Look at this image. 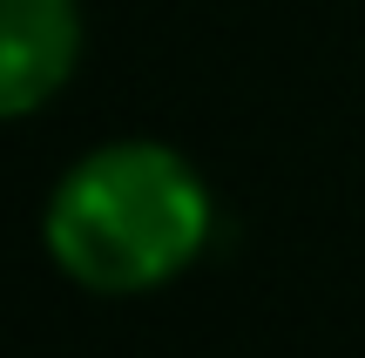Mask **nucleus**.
<instances>
[{"label":"nucleus","mask_w":365,"mask_h":358,"mask_svg":"<svg viewBox=\"0 0 365 358\" xmlns=\"http://www.w3.org/2000/svg\"><path fill=\"white\" fill-rule=\"evenodd\" d=\"M217 210L210 189L163 142H102L54 183L41 243L48 257L102 298H135L182 278L203 257Z\"/></svg>","instance_id":"nucleus-1"},{"label":"nucleus","mask_w":365,"mask_h":358,"mask_svg":"<svg viewBox=\"0 0 365 358\" xmlns=\"http://www.w3.org/2000/svg\"><path fill=\"white\" fill-rule=\"evenodd\" d=\"M81 61V0H0V108L14 122L68 88Z\"/></svg>","instance_id":"nucleus-2"}]
</instances>
